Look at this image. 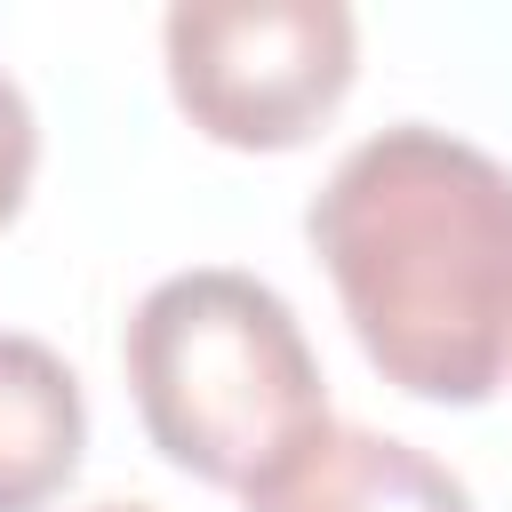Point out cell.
Here are the masks:
<instances>
[{
	"mask_svg": "<svg viewBox=\"0 0 512 512\" xmlns=\"http://www.w3.org/2000/svg\"><path fill=\"white\" fill-rule=\"evenodd\" d=\"M304 240L384 384L480 408L512 376V168L432 120L360 136L304 208Z\"/></svg>",
	"mask_w": 512,
	"mask_h": 512,
	"instance_id": "cell-1",
	"label": "cell"
},
{
	"mask_svg": "<svg viewBox=\"0 0 512 512\" xmlns=\"http://www.w3.org/2000/svg\"><path fill=\"white\" fill-rule=\"evenodd\" d=\"M120 360L152 448L208 488L256 496L328 432L320 352L296 304L256 272H168L128 312Z\"/></svg>",
	"mask_w": 512,
	"mask_h": 512,
	"instance_id": "cell-2",
	"label": "cell"
},
{
	"mask_svg": "<svg viewBox=\"0 0 512 512\" xmlns=\"http://www.w3.org/2000/svg\"><path fill=\"white\" fill-rule=\"evenodd\" d=\"M168 88L208 144L288 152L304 144L352 88V8L344 0H232V8H168L160 24Z\"/></svg>",
	"mask_w": 512,
	"mask_h": 512,
	"instance_id": "cell-3",
	"label": "cell"
},
{
	"mask_svg": "<svg viewBox=\"0 0 512 512\" xmlns=\"http://www.w3.org/2000/svg\"><path fill=\"white\" fill-rule=\"evenodd\" d=\"M248 512H472V488L416 440L328 424L280 480L248 496Z\"/></svg>",
	"mask_w": 512,
	"mask_h": 512,
	"instance_id": "cell-4",
	"label": "cell"
},
{
	"mask_svg": "<svg viewBox=\"0 0 512 512\" xmlns=\"http://www.w3.org/2000/svg\"><path fill=\"white\" fill-rule=\"evenodd\" d=\"M88 448V400L56 344L0 328V512H40L64 496Z\"/></svg>",
	"mask_w": 512,
	"mask_h": 512,
	"instance_id": "cell-5",
	"label": "cell"
},
{
	"mask_svg": "<svg viewBox=\"0 0 512 512\" xmlns=\"http://www.w3.org/2000/svg\"><path fill=\"white\" fill-rule=\"evenodd\" d=\"M32 168H40V120H32L24 88L0 72V232L16 224V208L32 192Z\"/></svg>",
	"mask_w": 512,
	"mask_h": 512,
	"instance_id": "cell-6",
	"label": "cell"
},
{
	"mask_svg": "<svg viewBox=\"0 0 512 512\" xmlns=\"http://www.w3.org/2000/svg\"><path fill=\"white\" fill-rule=\"evenodd\" d=\"M88 512H160V504H136V496H112V504H88Z\"/></svg>",
	"mask_w": 512,
	"mask_h": 512,
	"instance_id": "cell-7",
	"label": "cell"
}]
</instances>
